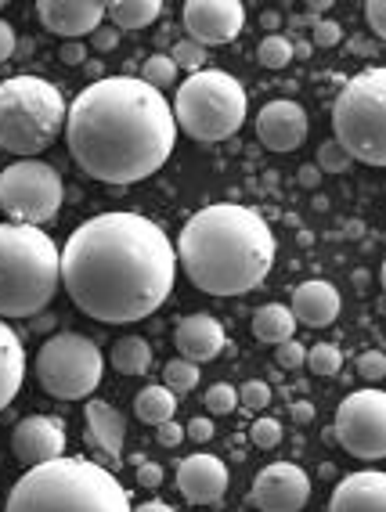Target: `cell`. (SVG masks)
<instances>
[{"mask_svg": "<svg viewBox=\"0 0 386 512\" xmlns=\"http://www.w3.org/2000/svg\"><path fill=\"white\" fill-rule=\"evenodd\" d=\"M184 33L199 47L231 44L246 26V8L239 0H188L181 8Z\"/></svg>", "mask_w": 386, "mask_h": 512, "instance_id": "obj_12", "label": "cell"}, {"mask_svg": "<svg viewBox=\"0 0 386 512\" xmlns=\"http://www.w3.org/2000/svg\"><path fill=\"white\" fill-rule=\"evenodd\" d=\"M177 491L192 505H217L228 494V466L217 455H188L177 466Z\"/></svg>", "mask_w": 386, "mask_h": 512, "instance_id": "obj_17", "label": "cell"}, {"mask_svg": "<svg viewBox=\"0 0 386 512\" xmlns=\"http://www.w3.org/2000/svg\"><path fill=\"white\" fill-rule=\"evenodd\" d=\"M264 22H267V29H275V26H278V22H282V19H278L275 11H267V15H264Z\"/></svg>", "mask_w": 386, "mask_h": 512, "instance_id": "obj_50", "label": "cell"}, {"mask_svg": "<svg viewBox=\"0 0 386 512\" xmlns=\"http://www.w3.org/2000/svg\"><path fill=\"white\" fill-rule=\"evenodd\" d=\"M62 174L44 159H19L0 170V213L11 224H47L62 210Z\"/></svg>", "mask_w": 386, "mask_h": 512, "instance_id": "obj_10", "label": "cell"}, {"mask_svg": "<svg viewBox=\"0 0 386 512\" xmlns=\"http://www.w3.org/2000/svg\"><path fill=\"white\" fill-rule=\"evenodd\" d=\"M163 15V0H112L105 4V19H109L112 29H127V33H138V29H148L152 22Z\"/></svg>", "mask_w": 386, "mask_h": 512, "instance_id": "obj_23", "label": "cell"}, {"mask_svg": "<svg viewBox=\"0 0 386 512\" xmlns=\"http://www.w3.org/2000/svg\"><path fill=\"white\" fill-rule=\"evenodd\" d=\"M350 166H354V159H350L332 138L318 145V174H347Z\"/></svg>", "mask_w": 386, "mask_h": 512, "instance_id": "obj_32", "label": "cell"}, {"mask_svg": "<svg viewBox=\"0 0 386 512\" xmlns=\"http://www.w3.org/2000/svg\"><path fill=\"white\" fill-rule=\"evenodd\" d=\"M293 332H296V318L285 303H264V307L253 314V336H257L260 343L278 347L285 339H293Z\"/></svg>", "mask_w": 386, "mask_h": 512, "instance_id": "obj_24", "label": "cell"}, {"mask_svg": "<svg viewBox=\"0 0 386 512\" xmlns=\"http://www.w3.org/2000/svg\"><path fill=\"white\" fill-rule=\"evenodd\" d=\"M332 141L365 166H386V69L368 65L332 105Z\"/></svg>", "mask_w": 386, "mask_h": 512, "instance_id": "obj_7", "label": "cell"}, {"mask_svg": "<svg viewBox=\"0 0 386 512\" xmlns=\"http://www.w3.org/2000/svg\"><path fill=\"white\" fill-rule=\"evenodd\" d=\"M15 47H19V37H15V29H11V22L0 19V65H4L11 55H15Z\"/></svg>", "mask_w": 386, "mask_h": 512, "instance_id": "obj_44", "label": "cell"}, {"mask_svg": "<svg viewBox=\"0 0 386 512\" xmlns=\"http://www.w3.org/2000/svg\"><path fill=\"white\" fill-rule=\"evenodd\" d=\"M257 58L264 69H285V65L293 62V40L282 37V33H267L257 47Z\"/></svg>", "mask_w": 386, "mask_h": 512, "instance_id": "obj_28", "label": "cell"}, {"mask_svg": "<svg viewBox=\"0 0 386 512\" xmlns=\"http://www.w3.org/2000/svg\"><path fill=\"white\" fill-rule=\"evenodd\" d=\"M109 365L120 375H145L148 368H152V347H148V339H141V336L116 339L109 350Z\"/></svg>", "mask_w": 386, "mask_h": 512, "instance_id": "obj_25", "label": "cell"}, {"mask_svg": "<svg viewBox=\"0 0 386 512\" xmlns=\"http://www.w3.org/2000/svg\"><path fill=\"white\" fill-rule=\"evenodd\" d=\"M11 451L22 466H44L51 458L65 455V426L55 415H26L11 433Z\"/></svg>", "mask_w": 386, "mask_h": 512, "instance_id": "obj_15", "label": "cell"}, {"mask_svg": "<svg viewBox=\"0 0 386 512\" xmlns=\"http://www.w3.org/2000/svg\"><path fill=\"white\" fill-rule=\"evenodd\" d=\"M307 112L300 109V101L275 98L267 101L264 109L257 112V138L264 148L285 156V152H296V148L307 141Z\"/></svg>", "mask_w": 386, "mask_h": 512, "instance_id": "obj_14", "label": "cell"}, {"mask_svg": "<svg viewBox=\"0 0 386 512\" xmlns=\"http://www.w3.org/2000/svg\"><path fill=\"white\" fill-rule=\"evenodd\" d=\"M156 440L163 444V448H177V444L184 440V426H181V422H174V419L159 422V426H156Z\"/></svg>", "mask_w": 386, "mask_h": 512, "instance_id": "obj_41", "label": "cell"}, {"mask_svg": "<svg viewBox=\"0 0 386 512\" xmlns=\"http://www.w3.org/2000/svg\"><path fill=\"white\" fill-rule=\"evenodd\" d=\"M138 484L148 487V491H152V487H159V484H163V466H156V462H141V466H138Z\"/></svg>", "mask_w": 386, "mask_h": 512, "instance_id": "obj_45", "label": "cell"}, {"mask_svg": "<svg viewBox=\"0 0 386 512\" xmlns=\"http://www.w3.org/2000/svg\"><path fill=\"white\" fill-rule=\"evenodd\" d=\"M166 58L177 65V73L184 69V73L192 76V73H203V69H206V58H210V51H206V47H199L195 40L184 37V40H177V44L170 47V55H166Z\"/></svg>", "mask_w": 386, "mask_h": 512, "instance_id": "obj_29", "label": "cell"}, {"mask_svg": "<svg viewBox=\"0 0 386 512\" xmlns=\"http://www.w3.org/2000/svg\"><path fill=\"white\" fill-rule=\"evenodd\" d=\"M37 15L47 33H55L62 40H83L98 26H105L102 0H40Z\"/></svg>", "mask_w": 386, "mask_h": 512, "instance_id": "obj_16", "label": "cell"}, {"mask_svg": "<svg viewBox=\"0 0 386 512\" xmlns=\"http://www.w3.org/2000/svg\"><path fill=\"white\" fill-rule=\"evenodd\" d=\"M300 184L314 188V184H318V166H307V170H300Z\"/></svg>", "mask_w": 386, "mask_h": 512, "instance_id": "obj_49", "label": "cell"}, {"mask_svg": "<svg viewBox=\"0 0 386 512\" xmlns=\"http://www.w3.org/2000/svg\"><path fill=\"white\" fill-rule=\"evenodd\" d=\"M130 512H177L174 505H166V502H159V498H152V502H141V505H134Z\"/></svg>", "mask_w": 386, "mask_h": 512, "instance_id": "obj_46", "label": "cell"}, {"mask_svg": "<svg viewBox=\"0 0 386 512\" xmlns=\"http://www.w3.org/2000/svg\"><path fill=\"white\" fill-rule=\"evenodd\" d=\"M174 123L192 141H224L239 134L246 123L249 98L242 80H235L224 69H203V73L184 76L174 94Z\"/></svg>", "mask_w": 386, "mask_h": 512, "instance_id": "obj_8", "label": "cell"}, {"mask_svg": "<svg viewBox=\"0 0 386 512\" xmlns=\"http://www.w3.org/2000/svg\"><path fill=\"white\" fill-rule=\"evenodd\" d=\"M138 80L148 83V87H156V91L163 94L166 87H174L177 83V65L166 55H152V58H145V65H141Z\"/></svg>", "mask_w": 386, "mask_h": 512, "instance_id": "obj_30", "label": "cell"}, {"mask_svg": "<svg viewBox=\"0 0 386 512\" xmlns=\"http://www.w3.org/2000/svg\"><path fill=\"white\" fill-rule=\"evenodd\" d=\"M343 40L340 22L332 19H314L311 22V47H336Z\"/></svg>", "mask_w": 386, "mask_h": 512, "instance_id": "obj_38", "label": "cell"}, {"mask_svg": "<svg viewBox=\"0 0 386 512\" xmlns=\"http://www.w3.org/2000/svg\"><path fill=\"white\" fill-rule=\"evenodd\" d=\"M127 487L83 455H58L11 484L4 512H130Z\"/></svg>", "mask_w": 386, "mask_h": 512, "instance_id": "obj_4", "label": "cell"}, {"mask_svg": "<svg viewBox=\"0 0 386 512\" xmlns=\"http://www.w3.org/2000/svg\"><path fill=\"white\" fill-rule=\"evenodd\" d=\"M62 134L76 166L102 184L148 181L177 145L170 101L134 76L87 83L65 109Z\"/></svg>", "mask_w": 386, "mask_h": 512, "instance_id": "obj_2", "label": "cell"}, {"mask_svg": "<svg viewBox=\"0 0 386 512\" xmlns=\"http://www.w3.org/2000/svg\"><path fill=\"white\" fill-rule=\"evenodd\" d=\"M65 98L44 76L0 80V148L19 159H37L65 130Z\"/></svg>", "mask_w": 386, "mask_h": 512, "instance_id": "obj_6", "label": "cell"}, {"mask_svg": "<svg viewBox=\"0 0 386 512\" xmlns=\"http://www.w3.org/2000/svg\"><path fill=\"white\" fill-rule=\"evenodd\" d=\"M62 285L87 318L130 325L159 311L174 289L177 253L156 220L141 213H98L62 249Z\"/></svg>", "mask_w": 386, "mask_h": 512, "instance_id": "obj_1", "label": "cell"}, {"mask_svg": "<svg viewBox=\"0 0 386 512\" xmlns=\"http://www.w3.org/2000/svg\"><path fill=\"white\" fill-rule=\"evenodd\" d=\"M329 512H386V473L361 469L343 476L329 498Z\"/></svg>", "mask_w": 386, "mask_h": 512, "instance_id": "obj_19", "label": "cell"}, {"mask_svg": "<svg viewBox=\"0 0 386 512\" xmlns=\"http://www.w3.org/2000/svg\"><path fill=\"white\" fill-rule=\"evenodd\" d=\"M289 311H293V318L300 321V325H307V329H325V325H332L343 311L340 289L322 282V278L300 282L293 293V303H289Z\"/></svg>", "mask_w": 386, "mask_h": 512, "instance_id": "obj_20", "label": "cell"}, {"mask_svg": "<svg viewBox=\"0 0 386 512\" xmlns=\"http://www.w3.org/2000/svg\"><path fill=\"white\" fill-rule=\"evenodd\" d=\"M0 11H4V0H0Z\"/></svg>", "mask_w": 386, "mask_h": 512, "instance_id": "obj_51", "label": "cell"}, {"mask_svg": "<svg viewBox=\"0 0 386 512\" xmlns=\"http://www.w3.org/2000/svg\"><path fill=\"white\" fill-rule=\"evenodd\" d=\"M22 383H26V350L19 332L8 321H0V412L19 397Z\"/></svg>", "mask_w": 386, "mask_h": 512, "instance_id": "obj_22", "label": "cell"}, {"mask_svg": "<svg viewBox=\"0 0 386 512\" xmlns=\"http://www.w3.org/2000/svg\"><path fill=\"white\" fill-rule=\"evenodd\" d=\"M91 44H94V51H116V44H120V29L98 26L91 33Z\"/></svg>", "mask_w": 386, "mask_h": 512, "instance_id": "obj_42", "label": "cell"}, {"mask_svg": "<svg viewBox=\"0 0 386 512\" xmlns=\"http://www.w3.org/2000/svg\"><path fill=\"white\" fill-rule=\"evenodd\" d=\"M105 357L98 343L80 332H58L44 339L37 354V383L55 401H80L102 386Z\"/></svg>", "mask_w": 386, "mask_h": 512, "instance_id": "obj_9", "label": "cell"}, {"mask_svg": "<svg viewBox=\"0 0 386 512\" xmlns=\"http://www.w3.org/2000/svg\"><path fill=\"white\" fill-rule=\"evenodd\" d=\"M235 394H239V404L249 408V412H264L267 404H271V386H267L264 379H249V383H242V390H235Z\"/></svg>", "mask_w": 386, "mask_h": 512, "instance_id": "obj_35", "label": "cell"}, {"mask_svg": "<svg viewBox=\"0 0 386 512\" xmlns=\"http://www.w3.org/2000/svg\"><path fill=\"white\" fill-rule=\"evenodd\" d=\"M174 253L199 293L246 296L271 275L278 242L257 210L239 202H213L188 217Z\"/></svg>", "mask_w": 386, "mask_h": 512, "instance_id": "obj_3", "label": "cell"}, {"mask_svg": "<svg viewBox=\"0 0 386 512\" xmlns=\"http://www.w3.org/2000/svg\"><path fill=\"white\" fill-rule=\"evenodd\" d=\"M300 55V58H311L314 55V47H311V40H296L293 44V58Z\"/></svg>", "mask_w": 386, "mask_h": 512, "instance_id": "obj_48", "label": "cell"}, {"mask_svg": "<svg viewBox=\"0 0 386 512\" xmlns=\"http://www.w3.org/2000/svg\"><path fill=\"white\" fill-rule=\"evenodd\" d=\"M62 285L55 238L33 224H0V321L33 318Z\"/></svg>", "mask_w": 386, "mask_h": 512, "instance_id": "obj_5", "label": "cell"}, {"mask_svg": "<svg viewBox=\"0 0 386 512\" xmlns=\"http://www.w3.org/2000/svg\"><path fill=\"white\" fill-rule=\"evenodd\" d=\"M332 437L340 440V448L354 458L365 462H379L386 458V394L379 386L368 390H354L343 397L340 412H336V426Z\"/></svg>", "mask_w": 386, "mask_h": 512, "instance_id": "obj_11", "label": "cell"}, {"mask_svg": "<svg viewBox=\"0 0 386 512\" xmlns=\"http://www.w3.org/2000/svg\"><path fill=\"white\" fill-rule=\"evenodd\" d=\"M239 386H231V383H213L210 390H206V412L210 415H231L235 408H239V394H235Z\"/></svg>", "mask_w": 386, "mask_h": 512, "instance_id": "obj_33", "label": "cell"}, {"mask_svg": "<svg viewBox=\"0 0 386 512\" xmlns=\"http://www.w3.org/2000/svg\"><path fill=\"white\" fill-rule=\"evenodd\" d=\"M293 415H296L300 422H311V419H314V408H311L307 401H296V404H293Z\"/></svg>", "mask_w": 386, "mask_h": 512, "instance_id": "obj_47", "label": "cell"}, {"mask_svg": "<svg viewBox=\"0 0 386 512\" xmlns=\"http://www.w3.org/2000/svg\"><path fill=\"white\" fill-rule=\"evenodd\" d=\"M174 347H177V357H184V361L206 365V361L224 354L228 336H224V325L213 318V314H188V318L177 321Z\"/></svg>", "mask_w": 386, "mask_h": 512, "instance_id": "obj_18", "label": "cell"}, {"mask_svg": "<svg viewBox=\"0 0 386 512\" xmlns=\"http://www.w3.org/2000/svg\"><path fill=\"white\" fill-rule=\"evenodd\" d=\"M58 58H62V65H83L87 62V47H83L80 40H65V44L58 47Z\"/></svg>", "mask_w": 386, "mask_h": 512, "instance_id": "obj_43", "label": "cell"}, {"mask_svg": "<svg viewBox=\"0 0 386 512\" xmlns=\"http://www.w3.org/2000/svg\"><path fill=\"white\" fill-rule=\"evenodd\" d=\"M163 386L174 397L192 394L195 386H199V365L184 361V357H174V361H166V365H163Z\"/></svg>", "mask_w": 386, "mask_h": 512, "instance_id": "obj_27", "label": "cell"}, {"mask_svg": "<svg viewBox=\"0 0 386 512\" xmlns=\"http://www.w3.org/2000/svg\"><path fill=\"white\" fill-rule=\"evenodd\" d=\"M365 19H368V29H372L376 37H386V4L383 0H368Z\"/></svg>", "mask_w": 386, "mask_h": 512, "instance_id": "obj_40", "label": "cell"}, {"mask_svg": "<svg viewBox=\"0 0 386 512\" xmlns=\"http://www.w3.org/2000/svg\"><path fill=\"white\" fill-rule=\"evenodd\" d=\"M249 498L260 512H300L311 502V476L293 462H271L257 473Z\"/></svg>", "mask_w": 386, "mask_h": 512, "instance_id": "obj_13", "label": "cell"}, {"mask_svg": "<svg viewBox=\"0 0 386 512\" xmlns=\"http://www.w3.org/2000/svg\"><path fill=\"white\" fill-rule=\"evenodd\" d=\"M304 365L311 368L314 375H336L343 368V354H340V347H332V343H314L311 350H307V357H304Z\"/></svg>", "mask_w": 386, "mask_h": 512, "instance_id": "obj_31", "label": "cell"}, {"mask_svg": "<svg viewBox=\"0 0 386 512\" xmlns=\"http://www.w3.org/2000/svg\"><path fill=\"white\" fill-rule=\"evenodd\" d=\"M83 422H87V440H91L94 448L102 451V455H120L123 451V440H127V419H123L109 401H98L91 397L87 408H83Z\"/></svg>", "mask_w": 386, "mask_h": 512, "instance_id": "obj_21", "label": "cell"}, {"mask_svg": "<svg viewBox=\"0 0 386 512\" xmlns=\"http://www.w3.org/2000/svg\"><path fill=\"white\" fill-rule=\"evenodd\" d=\"M213 430H217V426H213L210 415H195V419L184 426V437L195 440V444H206V440H213Z\"/></svg>", "mask_w": 386, "mask_h": 512, "instance_id": "obj_39", "label": "cell"}, {"mask_svg": "<svg viewBox=\"0 0 386 512\" xmlns=\"http://www.w3.org/2000/svg\"><path fill=\"white\" fill-rule=\"evenodd\" d=\"M358 375L372 386L383 383L386 379V354L383 350H365V354H358Z\"/></svg>", "mask_w": 386, "mask_h": 512, "instance_id": "obj_36", "label": "cell"}, {"mask_svg": "<svg viewBox=\"0 0 386 512\" xmlns=\"http://www.w3.org/2000/svg\"><path fill=\"white\" fill-rule=\"evenodd\" d=\"M304 357H307V347L300 343V339H285V343H278V350H275L278 368H285V372H296V368L304 365Z\"/></svg>", "mask_w": 386, "mask_h": 512, "instance_id": "obj_37", "label": "cell"}, {"mask_svg": "<svg viewBox=\"0 0 386 512\" xmlns=\"http://www.w3.org/2000/svg\"><path fill=\"white\" fill-rule=\"evenodd\" d=\"M249 440L257 444L260 451H275L282 444V422L278 419H257L249 426Z\"/></svg>", "mask_w": 386, "mask_h": 512, "instance_id": "obj_34", "label": "cell"}, {"mask_svg": "<svg viewBox=\"0 0 386 512\" xmlns=\"http://www.w3.org/2000/svg\"><path fill=\"white\" fill-rule=\"evenodd\" d=\"M177 412V397L166 390V386H145L138 397H134V415L148 426H159V422H170Z\"/></svg>", "mask_w": 386, "mask_h": 512, "instance_id": "obj_26", "label": "cell"}]
</instances>
